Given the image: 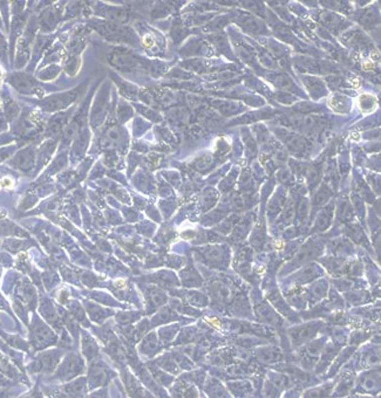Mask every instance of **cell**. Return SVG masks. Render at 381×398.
Instances as JSON below:
<instances>
[{"mask_svg": "<svg viewBox=\"0 0 381 398\" xmlns=\"http://www.w3.org/2000/svg\"><path fill=\"white\" fill-rule=\"evenodd\" d=\"M316 330H313L310 327H301L298 329L292 330V339H294V342L296 343H303L305 341H308L310 337H311L313 334H315Z\"/></svg>", "mask_w": 381, "mask_h": 398, "instance_id": "cell-1", "label": "cell"}, {"mask_svg": "<svg viewBox=\"0 0 381 398\" xmlns=\"http://www.w3.org/2000/svg\"><path fill=\"white\" fill-rule=\"evenodd\" d=\"M258 357L259 360L264 362H274L279 361L283 357V355L278 348H264L260 353H258Z\"/></svg>", "mask_w": 381, "mask_h": 398, "instance_id": "cell-2", "label": "cell"}, {"mask_svg": "<svg viewBox=\"0 0 381 398\" xmlns=\"http://www.w3.org/2000/svg\"><path fill=\"white\" fill-rule=\"evenodd\" d=\"M269 379L271 384L277 389H284L287 388L289 384L288 376H285L283 374H278V372H270Z\"/></svg>", "mask_w": 381, "mask_h": 398, "instance_id": "cell-3", "label": "cell"}, {"mask_svg": "<svg viewBox=\"0 0 381 398\" xmlns=\"http://www.w3.org/2000/svg\"><path fill=\"white\" fill-rule=\"evenodd\" d=\"M362 388L365 390H367V391H372V390H375L379 388L380 383H379V374L376 375H368L367 377L364 379V382L361 383Z\"/></svg>", "mask_w": 381, "mask_h": 398, "instance_id": "cell-4", "label": "cell"}, {"mask_svg": "<svg viewBox=\"0 0 381 398\" xmlns=\"http://www.w3.org/2000/svg\"><path fill=\"white\" fill-rule=\"evenodd\" d=\"M323 346H324V341L323 340L315 341V342H312L311 344H309L308 354L311 355V356H319V354H320V351H322Z\"/></svg>", "mask_w": 381, "mask_h": 398, "instance_id": "cell-5", "label": "cell"}, {"mask_svg": "<svg viewBox=\"0 0 381 398\" xmlns=\"http://www.w3.org/2000/svg\"><path fill=\"white\" fill-rule=\"evenodd\" d=\"M217 294L220 295V298L222 300H229L231 297V293L230 291H229V288H227L225 286H220L217 288Z\"/></svg>", "mask_w": 381, "mask_h": 398, "instance_id": "cell-6", "label": "cell"}, {"mask_svg": "<svg viewBox=\"0 0 381 398\" xmlns=\"http://www.w3.org/2000/svg\"><path fill=\"white\" fill-rule=\"evenodd\" d=\"M367 364L369 365H375V364H379V355H369L368 358H367Z\"/></svg>", "mask_w": 381, "mask_h": 398, "instance_id": "cell-7", "label": "cell"}, {"mask_svg": "<svg viewBox=\"0 0 381 398\" xmlns=\"http://www.w3.org/2000/svg\"><path fill=\"white\" fill-rule=\"evenodd\" d=\"M231 374H232V375H236V376H238V375H244V374H245V371L241 370V368H239V367H232V368H231Z\"/></svg>", "mask_w": 381, "mask_h": 398, "instance_id": "cell-8", "label": "cell"}]
</instances>
